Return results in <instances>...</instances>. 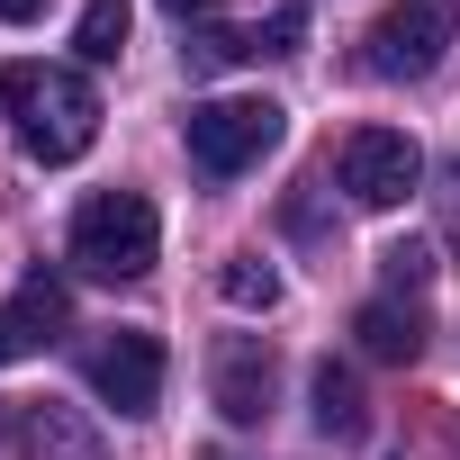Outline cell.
Returning <instances> with one entry per match:
<instances>
[{"mask_svg": "<svg viewBox=\"0 0 460 460\" xmlns=\"http://www.w3.org/2000/svg\"><path fill=\"white\" fill-rule=\"evenodd\" d=\"M307 406H316V433H334V442H352V433L370 424V397H361V379H352L343 361H316Z\"/></svg>", "mask_w": 460, "mask_h": 460, "instance_id": "obj_9", "label": "cell"}, {"mask_svg": "<svg viewBox=\"0 0 460 460\" xmlns=\"http://www.w3.org/2000/svg\"><path fill=\"white\" fill-rule=\"evenodd\" d=\"M154 253H163V217H154L145 190H100V199H82V217H73V262H82L91 280H145Z\"/></svg>", "mask_w": 460, "mask_h": 460, "instance_id": "obj_2", "label": "cell"}, {"mask_svg": "<svg viewBox=\"0 0 460 460\" xmlns=\"http://www.w3.org/2000/svg\"><path fill=\"white\" fill-rule=\"evenodd\" d=\"M64 325H73V289H64L55 271H28L19 298H0V370H10V361H37Z\"/></svg>", "mask_w": 460, "mask_h": 460, "instance_id": "obj_7", "label": "cell"}, {"mask_svg": "<svg viewBox=\"0 0 460 460\" xmlns=\"http://www.w3.org/2000/svg\"><path fill=\"white\" fill-rule=\"evenodd\" d=\"M280 100H199L190 118H181V136H190V163L208 172V181H235V172H253L271 145H280Z\"/></svg>", "mask_w": 460, "mask_h": 460, "instance_id": "obj_3", "label": "cell"}, {"mask_svg": "<svg viewBox=\"0 0 460 460\" xmlns=\"http://www.w3.org/2000/svg\"><path fill=\"white\" fill-rule=\"evenodd\" d=\"M82 379H91L100 406L154 415V406H163V343H154L145 325H118V334H100V343L82 352Z\"/></svg>", "mask_w": 460, "mask_h": 460, "instance_id": "obj_6", "label": "cell"}, {"mask_svg": "<svg viewBox=\"0 0 460 460\" xmlns=\"http://www.w3.org/2000/svg\"><path fill=\"white\" fill-rule=\"evenodd\" d=\"M208 388H217V415H226V424H262V415H271V388H280V361H271V343H253V334L217 343V370H208Z\"/></svg>", "mask_w": 460, "mask_h": 460, "instance_id": "obj_8", "label": "cell"}, {"mask_svg": "<svg viewBox=\"0 0 460 460\" xmlns=\"http://www.w3.org/2000/svg\"><path fill=\"white\" fill-rule=\"evenodd\" d=\"M0 109H10V127L37 163H82L100 145V91L73 64H10L0 73Z\"/></svg>", "mask_w": 460, "mask_h": 460, "instance_id": "obj_1", "label": "cell"}, {"mask_svg": "<svg viewBox=\"0 0 460 460\" xmlns=\"http://www.w3.org/2000/svg\"><path fill=\"white\" fill-rule=\"evenodd\" d=\"M28 451H37V460H91V433H82L73 415L37 406V415H28Z\"/></svg>", "mask_w": 460, "mask_h": 460, "instance_id": "obj_14", "label": "cell"}, {"mask_svg": "<svg viewBox=\"0 0 460 460\" xmlns=\"http://www.w3.org/2000/svg\"><path fill=\"white\" fill-rule=\"evenodd\" d=\"M217 298H226V307H244V316H262V307H280V271L253 262V253H235V262L217 271Z\"/></svg>", "mask_w": 460, "mask_h": 460, "instance_id": "obj_11", "label": "cell"}, {"mask_svg": "<svg viewBox=\"0 0 460 460\" xmlns=\"http://www.w3.org/2000/svg\"><path fill=\"white\" fill-rule=\"evenodd\" d=\"M352 334H361L370 361H415V352H424V316L397 307V298H370V307L352 316Z\"/></svg>", "mask_w": 460, "mask_h": 460, "instance_id": "obj_10", "label": "cell"}, {"mask_svg": "<svg viewBox=\"0 0 460 460\" xmlns=\"http://www.w3.org/2000/svg\"><path fill=\"white\" fill-rule=\"evenodd\" d=\"M298 37H307V10H298V0H280V10L253 28V55H298Z\"/></svg>", "mask_w": 460, "mask_h": 460, "instance_id": "obj_15", "label": "cell"}, {"mask_svg": "<svg viewBox=\"0 0 460 460\" xmlns=\"http://www.w3.org/2000/svg\"><path fill=\"white\" fill-rule=\"evenodd\" d=\"M163 10H172L181 28H208V19H217V0H163Z\"/></svg>", "mask_w": 460, "mask_h": 460, "instance_id": "obj_17", "label": "cell"}, {"mask_svg": "<svg viewBox=\"0 0 460 460\" xmlns=\"http://www.w3.org/2000/svg\"><path fill=\"white\" fill-rule=\"evenodd\" d=\"M334 181H343L352 208H406L415 181H424V154H415V136H397V127H361V136H343Z\"/></svg>", "mask_w": 460, "mask_h": 460, "instance_id": "obj_5", "label": "cell"}, {"mask_svg": "<svg viewBox=\"0 0 460 460\" xmlns=\"http://www.w3.org/2000/svg\"><path fill=\"white\" fill-rule=\"evenodd\" d=\"M181 64L190 73H235V64H262V55H253V28H199L181 46Z\"/></svg>", "mask_w": 460, "mask_h": 460, "instance_id": "obj_13", "label": "cell"}, {"mask_svg": "<svg viewBox=\"0 0 460 460\" xmlns=\"http://www.w3.org/2000/svg\"><path fill=\"white\" fill-rule=\"evenodd\" d=\"M73 55L82 64H118L127 55V0H91L82 28H73Z\"/></svg>", "mask_w": 460, "mask_h": 460, "instance_id": "obj_12", "label": "cell"}, {"mask_svg": "<svg viewBox=\"0 0 460 460\" xmlns=\"http://www.w3.org/2000/svg\"><path fill=\"white\" fill-rule=\"evenodd\" d=\"M379 271H388V289H424V280H433V253H424V244H388Z\"/></svg>", "mask_w": 460, "mask_h": 460, "instance_id": "obj_16", "label": "cell"}, {"mask_svg": "<svg viewBox=\"0 0 460 460\" xmlns=\"http://www.w3.org/2000/svg\"><path fill=\"white\" fill-rule=\"evenodd\" d=\"M451 46H460V0H388L361 64H370L379 82H424Z\"/></svg>", "mask_w": 460, "mask_h": 460, "instance_id": "obj_4", "label": "cell"}, {"mask_svg": "<svg viewBox=\"0 0 460 460\" xmlns=\"http://www.w3.org/2000/svg\"><path fill=\"white\" fill-rule=\"evenodd\" d=\"M0 19H10V28H37V19H46V0H0Z\"/></svg>", "mask_w": 460, "mask_h": 460, "instance_id": "obj_18", "label": "cell"}]
</instances>
